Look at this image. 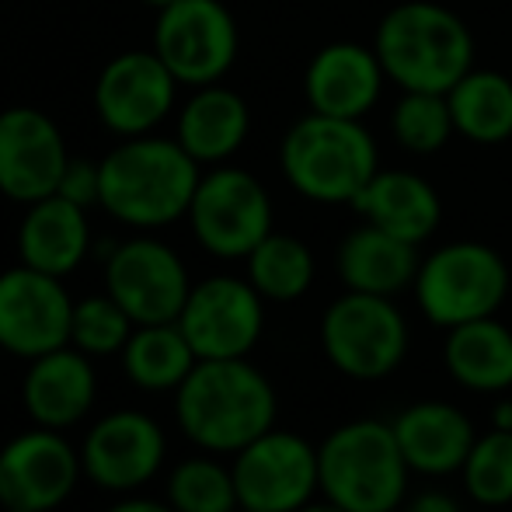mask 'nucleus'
I'll return each instance as SVG.
<instances>
[{
    "mask_svg": "<svg viewBox=\"0 0 512 512\" xmlns=\"http://www.w3.org/2000/svg\"><path fill=\"white\" fill-rule=\"evenodd\" d=\"M136 331V321L122 310V304L108 293H91L74 304L70 321V345L81 349L91 359L119 356L126 349L129 335Z\"/></svg>",
    "mask_w": 512,
    "mask_h": 512,
    "instance_id": "nucleus-32",
    "label": "nucleus"
},
{
    "mask_svg": "<svg viewBox=\"0 0 512 512\" xmlns=\"http://www.w3.org/2000/svg\"><path fill=\"white\" fill-rule=\"evenodd\" d=\"M0 370H4V349H0Z\"/></svg>",
    "mask_w": 512,
    "mask_h": 512,
    "instance_id": "nucleus-40",
    "label": "nucleus"
},
{
    "mask_svg": "<svg viewBox=\"0 0 512 512\" xmlns=\"http://www.w3.org/2000/svg\"><path fill=\"white\" fill-rule=\"evenodd\" d=\"M495 429H512V401L495 405Z\"/></svg>",
    "mask_w": 512,
    "mask_h": 512,
    "instance_id": "nucleus-36",
    "label": "nucleus"
},
{
    "mask_svg": "<svg viewBox=\"0 0 512 512\" xmlns=\"http://www.w3.org/2000/svg\"><path fill=\"white\" fill-rule=\"evenodd\" d=\"M321 495L349 512H398L408 499L411 467L391 422L352 418L317 446Z\"/></svg>",
    "mask_w": 512,
    "mask_h": 512,
    "instance_id": "nucleus-5",
    "label": "nucleus"
},
{
    "mask_svg": "<svg viewBox=\"0 0 512 512\" xmlns=\"http://www.w3.org/2000/svg\"><path fill=\"white\" fill-rule=\"evenodd\" d=\"M154 49L178 84L206 88L230 74L241 49V32L223 0H175L154 21Z\"/></svg>",
    "mask_w": 512,
    "mask_h": 512,
    "instance_id": "nucleus-9",
    "label": "nucleus"
},
{
    "mask_svg": "<svg viewBox=\"0 0 512 512\" xmlns=\"http://www.w3.org/2000/svg\"><path fill=\"white\" fill-rule=\"evenodd\" d=\"M352 209L366 223L408 244L429 241L439 230V220H443V199H439L436 185L425 182L415 171L398 168H380L356 196Z\"/></svg>",
    "mask_w": 512,
    "mask_h": 512,
    "instance_id": "nucleus-23",
    "label": "nucleus"
},
{
    "mask_svg": "<svg viewBox=\"0 0 512 512\" xmlns=\"http://www.w3.org/2000/svg\"><path fill=\"white\" fill-rule=\"evenodd\" d=\"M234 485L244 509L297 512L321 495L317 446L290 429H269L234 453Z\"/></svg>",
    "mask_w": 512,
    "mask_h": 512,
    "instance_id": "nucleus-10",
    "label": "nucleus"
},
{
    "mask_svg": "<svg viewBox=\"0 0 512 512\" xmlns=\"http://www.w3.org/2000/svg\"><path fill=\"white\" fill-rule=\"evenodd\" d=\"M405 512H464V509H460V502L450 492L429 488V492H418L415 499H408Z\"/></svg>",
    "mask_w": 512,
    "mask_h": 512,
    "instance_id": "nucleus-34",
    "label": "nucleus"
},
{
    "mask_svg": "<svg viewBox=\"0 0 512 512\" xmlns=\"http://www.w3.org/2000/svg\"><path fill=\"white\" fill-rule=\"evenodd\" d=\"M446 102H450L453 129L464 140L495 147L512 136V74L471 67L446 91Z\"/></svg>",
    "mask_w": 512,
    "mask_h": 512,
    "instance_id": "nucleus-27",
    "label": "nucleus"
},
{
    "mask_svg": "<svg viewBox=\"0 0 512 512\" xmlns=\"http://www.w3.org/2000/svg\"><path fill=\"white\" fill-rule=\"evenodd\" d=\"M391 133L408 154H439L450 143V136L457 133L446 95H436V91H401L398 105L391 108Z\"/></svg>",
    "mask_w": 512,
    "mask_h": 512,
    "instance_id": "nucleus-31",
    "label": "nucleus"
},
{
    "mask_svg": "<svg viewBox=\"0 0 512 512\" xmlns=\"http://www.w3.org/2000/svg\"><path fill=\"white\" fill-rule=\"evenodd\" d=\"M140 4H147V7H154V11H161V7H168V4H175V0H140Z\"/></svg>",
    "mask_w": 512,
    "mask_h": 512,
    "instance_id": "nucleus-38",
    "label": "nucleus"
},
{
    "mask_svg": "<svg viewBox=\"0 0 512 512\" xmlns=\"http://www.w3.org/2000/svg\"><path fill=\"white\" fill-rule=\"evenodd\" d=\"M84 478L81 450L56 429H32L0 446V506L56 512Z\"/></svg>",
    "mask_w": 512,
    "mask_h": 512,
    "instance_id": "nucleus-16",
    "label": "nucleus"
},
{
    "mask_svg": "<svg viewBox=\"0 0 512 512\" xmlns=\"http://www.w3.org/2000/svg\"><path fill=\"white\" fill-rule=\"evenodd\" d=\"M185 220L206 255L241 262L272 234V199L251 171L216 164L199 178Z\"/></svg>",
    "mask_w": 512,
    "mask_h": 512,
    "instance_id": "nucleus-8",
    "label": "nucleus"
},
{
    "mask_svg": "<svg viewBox=\"0 0 512 512\" xmlns=\"http://www.w3.org/2000/svg\"><path fill=\"white\" fill-rule=\"evenodd\" d=\"M91 248L95 241H91V223L84 206L63 196H46L25 206V216L18 223L21 265L67 279L88 262Z\"/></svg>",
    "mask_w": 512,
    "mask_h": 512,
    "instance_id": "nucleus-21",
    "label": "nucleus"
},
{
    "mask_svg": "<svg viewBox=\"0 0 512 512\" xmlns=\"http://www.w3.org/2000/svg\"><path fill=\"white\" fill-rule=\"evenodd\" d=\"M251 133V108L237 91L223 84H206L178 108L175 140L196 157L203 168L227 164L244 147Z\"/></svg>",
    "mask_w": 512,
    "mask_h": 512,
    "instance_id": "nucleus-24",
    "label": "nucleus"
},
{
    "mask_svg": "<svg viewBox=\"0 0 512 512\" xmlns=\"http://www.w3.org/2000/svg\"><path fill=\"white\" fill-rule=\"evenodd\" d=\"M70 290L60 276H49L32 265H14L0 272V349L14 359H39L70 345L74 321Z\"/></svg>",
    "mask_w": 512,
    "mask_h": 512,
    "instance_id": "nucleus-13",
    "label": "nucleus"
},
{
    "mask_svg": "<svg viewBox=\"0 0 512 512\" xmlns=\"http://www.w3.org/2000/svg\"><path fill=\"white\" fill-rule=\"evenodd\" d=\"M102 206L115 223L161 230L185 220L203 164L175 136H129L102 157Z\"/></svg>",
    "mask_w": 512,
    "mask_h": 512,
    "instance_id": "nucleus-2",
    "label": "nucleus"
},
{
    "mask_svg": "<svg viewBox=\"0 0 512 512\" xmlns=\"http://www.w3.org/2000/svg\"><path fill=\"white\" fill-rule=\"evenodd\" d=\"M391 429L398 436L411 474H422V478L460 474L474 439H478L474 422L450 401H415V405L401 408Z\"/></svg>",
    "mask_w": 512,
    "mask_h": 512,
    "instance_id": "nucleus-20",
    "label": "nucleus"
},
{
    "mask_svg": "<svg viewBox=\"0 0 512 512\" xmlns=\"http://www.w3.org/2000/svg\"><path fill=\"white\" fill-rule=\"evenodd\" d=\"M279 168L290 189L317 206H352L380 171V150L363 119L310 112L286 129Z\"/></svg>",
    "mask_w": 512,
    "mask_h": 512,
    "instance_id": "nucleus-4",
    "label": "nucleus"
},
{
    "mask_svg": "<svg viewBox=\"0 0 512 512\" xmlns=\"http://www.w3.org/2000/svg\"><path fill=\"white\" fill-rule=\"evenodd\" d=\"M460 481L471 502L485 509L512 506V429H488L485 436L474 439Z\"/></svg>",
    "mask_w": 512,
    "mask_h": 512,
    "instance_id": "nucleus-30",
    "label": "nucleus"
},
{
    "mask_svg": "<svg viewBox=\"0 0 512 512\" xmlns=\"http://www.w3.org/2000/svg\"><path fill=\"white\" fill-rule=\"evenodd\" d=\"M411 328L394 297L345 290L321 314L324 359L349 380H384L405 363Z\"/></svg>",
    "mask_w": 512,
    "mask_h": 512,
    "instance_id": "nucleus-7",
    "label": "nucleus"
},
{
    "mask_svg": "<svg viewBox=\"0 0 512 512\" xmlns=\"http://www.w3.org/2000/svg\"><path fill=\"white\" fill-rule=\"evenodd\" d=\"M4 512H35V509H4Z\"/></svg>",
    "mask_w": 512,
    "mask_h": 512,
    "instance_id": "nucleus-39",
    "label": "nucleus"
},
{
    "mask_svg": "<svg viewBox=\"0 0 512 512\" xmlns=\"http://www.w3.org/2000/svg\"><path fill=\"white\" fill-rule=\"evenodd\" d=\"M387 70L377 49L363 42H331L310 56L304 98L310 112L335 119H366L384 95Z\"/></svg>",
    "mask_w": 512,
    "mask_h": 512,
    "instance_id": "nucleus-19",
    "label": "nucleus"
},
{
    "mask_svg": "<svg viewBox=\"0 0 512 512\" xmlns=\"http://www.w3.org/2000/svg\"><path fill=\"white\" fill-rule=\"evenodd\" d=\"M164 499L175 512H237L234 471L216 453H196L178 460L164 481Z\"/></svg>",
    "mask_w": 512,
    "mask_h": 512,
    "instance_id": "nucleus-29",
    "label": "nucleus"
},
{
    "mask_svg": "<svg viewBox=\"0 0 512 512\" xmlns=\"http://www.w3.org/2000/svg\"><path fill=\"white\" fill-rule=\"evenodd\" d=\"M105 512H175L168 506V499H150V495H119Z\"/></svg>",
    "mask_w": 512,
    "mask_h": 512,
    "instance_id": "nucleus-35",
    "label": "nucleus"
},
{
    "mask_svg": "<svg viewBox=\"0 0 512 512\" xmlns=\"http://www.w3.org/2000/svg\"><path fill=\"white\" fill-rule=\"evenodd\" d=\"M178 77L154 49H129L102 67L95 81V115L119 140L147 136L175 112Z\"/></svg>",
    "mask_w": 512,
    "mask_h": 512,
    "instance_id": "nucleus-15",
    "label": "nucleus"
},
{
    "mask_svg": "<svg viewBox=\"0 0 512 512\" xmlns=\"http://www.w3.org/2000/svg\"><path fill=\"white\" fill-rule=\"evenodd\" d=\"M418 244H408L387 230L363 220V227L349 230L335 248V272L345 290L373 293V297H398L415 286Z\"/></svg>",
    "mask_w": 512,
    "mask_h": 512,
    "instance_id": "nucleus-22",
    "label": "nucleus"
},
{
    "mask_svg": "<svg viewBox=\"0 0 512 512\" xmlns=\"http://www.w3.org/2000/svg\"><path fill=\"white\" fill-rule=\"evenodd\" d=\"M373 49L387 81L401 91L446 95L474 67V35L460 14L436 0H405L380 18Z\"/></svg>",
    "mask_w": 512,
    "mask_h": 512,
    "instance_id": "nucleus-3",
    "label": "nucleus"
},
{
    "mask_svg": "<svg viewBox=\"0 0 512 512\" xmlns=\"http://www.w3.org/2000/svg\"><path fill=\"white\" fill-rule=\"evenodd\" d=\"M105 293L122 304L136 324L178 321L192 293L182 255L150 234L119 241L105 258Z\"/></svg>",
    "mask_w": 512,
    "mask_h": 512,
    "instance_id": "nucleus-12",
    "label": "nucleus"
},
{
    "mask_svg": "<svg viewBox=\"0 0 512 512\" xmlns=\"http://www.w3.org/2000/svg\"><path fill=\"white\" fill-rule=\"evenodd\" d=\"M446 373L464 391L506 394L512 391V328L499 317H481L446 331Z\"/></svg>",
    "mask_w": 512,
    "mask_h": 512,
    "instance_id": "nucleus-25",
    "label": "nucleus"
},
{
    "mask_svg": "<svg viewBox=\"0 0 512 512\" xmlns=\"http://www.w3.org/2000/svg\"><path fill=\"white\" fill-rule=\"evenodd\" d=\"M56 196L70 199V203L91 209L102 203V164L88 161V157H70L67 171H63L60 185H56Z\"/></svg>",
    "mask_w": 512,
    "mask_h": 512,
    "instance_id": "nucleus-33",
    "label": "nucleus"
},
{
    "mask_svg": "<svg viewBox=\"0 0 512 512\" xmlns=\"http://www.w3.org/2000/svg\"><path fill=\"white\" fill-rule=\"evenodd\" d=\"M21 405L32 425L56 432L77 429L98 405L95 359L74 345L28 359V370L21 377Z\"/></svg>",
    "mask_w": 512,
    "mask_h": 512,
    "instance_id": "nucleus-18",
    "label": "nucleus"
},
{
    "mask_svg": "<svg viewBox=\"0 0 512 512\" xmlns=\"http://www.w3.org/2000/svg\"><path fill=\"white\" fill-rule=\"evenodd\" d=\"M248 283L265 297V304H293L314 286V251L300 237L272 230L248 258Z\"/></svg>",
    "mask_w": 512,
    "mask_h": 512,
    "instance_id": "nucleus-28",
    "label": "nucleus"
},
{
    "mask_svg": "<svg viewBox=\"0 0 512 512\" xmlns=\"http://www.w3.org/2000/svg\"><path fill=\"white\" fill-rule=\"evenodd\" d=\"M509 286V265L492 244L450 241L422 258L411 293L425 321L450 331L457 324L499 314Z\"/></svg>",
    "mask_w": 512,
    "mask_h": 512,
    "instance_id": "nucleus-6",
    "label": "nucleus"
},
{
    "mask_svg": "<svg viewBox=\"0 0 512 512\" xmlns=\"http://www.w3.org/2000/svg\"><path fill=\"white\" fill-rule=\"evenodd\" d=\"M279 398L251 359H199L175 391V422L203 453L234 457L276 429Z\"/></svg>",
    "mask_w": 512,
    "mask_h": 512,
    "instance_id": "nucleus-1",
    "label": "nucleus"
},
{
    "mask_svg": "<svg viewBox=\"0 0 512 512\" xmlns=\"http://www.w3.org/2000/svg\"><path fill=\"white\" fill-rule=\"evenodd\" d=\"M178 328L199 359H248L262 342L265 297L248 283V276H209L192 283Z\"/></svg>",
    "mask_w": 512,
    "mask_h": 512,
    "instance_id": "nucleus-14",
    "label": "nucleus"
},
{
    "mask_svg": "<svg viewBox=\"0 0 512 512\" xmlns=\"http://www.w3.org/2000/svg\"><path fill=\"white\" fill-rule=\"evenodd\" d=\"M237 512H255V509H244V506H241V509H237Z\"/></svg>",
    "mask_w": 512,
    "mask_h": 512,
    "instance_id": "nucleus-41",
    "label": "nucleus"
},
{
    "mask_svg": "<svg viewBox=\"0 0 512 512\" xmlns=\"http://www.w3.org/2000/svg\"><path fill=\"white\" fill-rule=\"evenodd\" d=\"M297 512H349V509L335 506V502H331V499H324V495H321V499L307 502V506H304V509H297Z\"/></svg>",
    "mask_w": 512,
    "mask_h": 512,
    "instance_id": "nucleus-37",
    "label": "nucleus"
},
{
    "mask_svg": "<svg viewBox=\"0 0 512 512\" xmlns=\"http://www.w3.org/2000/svg\"><path fill=\"white\" fill-rule=\"evenodd\" d=\"M119 359L129 384L147 394H175L199 363L196 349L178 328V321L136 324Z\"/></svg>",
    "mask_w": 512,
    "mask_h": 512,
    "instance_id": "nucleus-26",
    "label": "nucleus"
},
{
    "mask_svg": "<svg viewBox=\"0 0 512 512\" xmlns=\"http://www.w3.org/2000/svg\"><path fill=\"white\" fill-rule=\"evenodd\" d=\"M67 164V140L42 108L14 105L0 112V196L18 206L56 196Z\"/></svg>",
    "mask_w": 512,
    "mask_h": 512,
    "instance_id": "nucleus-17",
    "label": "nucleus"
},
{
    "mask_svg": "<svg viewBox=\"0 0 512 512\" xmlns=\"http://www.w3.org/2000/svg\"><path fill=\"white\" fill-rule=\"evenodd\" d=\"M168 436L161 422L140 408L105 411L81 439L84 478L112 495H133L161 474Z\"/></svg>",
    "mask_w": 512,
    "mask_h": 512,
    "instance_id": "nucleus-11",
    "label": "nucleus"
}]
</instances>
